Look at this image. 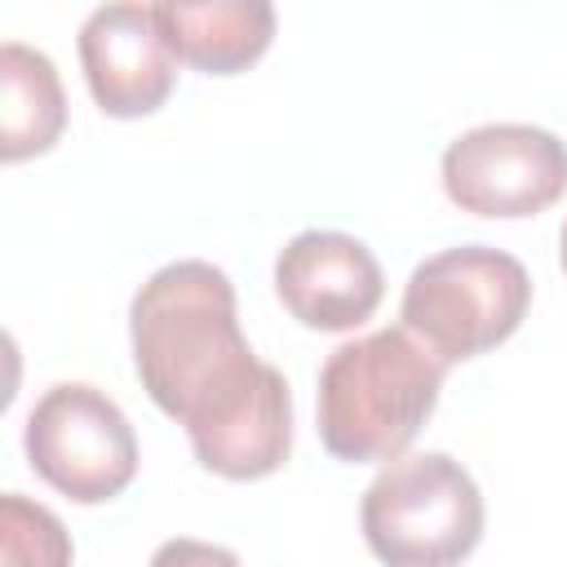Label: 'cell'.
<instances>
[{"label": "cell", "mask_w": 567, "mask_h": 567, "mask_svg": "<svg viewBox=\"0 0 567 567\" xmlns=\"http://www.w3.org/2000/svg\"><path fill=\"white\" fill-rule=\"evenodd\" d=\"M31 470L80 505L120 496L137 474V434L115 399L97 385L62 381L40 394L27 416Z\"/></svg>", "instance_id": "obj_5"}, {"label": "cell", "mask_w": 567, "mask_h": 567, "mask_svg": "<svg viewBox=\"0 0 567 567\" xmlns=\"http://www.w3.org/2000/svg\"><path fill=\"white\" fill-rule=\"evenodd\" d=\"M275 292L297 323L350 332L381 306L385 275L363 239L341 230H301L275 261Z\"/></svg>", "instance_id": "obj_8"}, {"label": "cell", "mask_w": 567, "mask_h": 567, "mask_svg": "<svg viewBox=\"0 0 567 567\" xmlns=\"http://www.w3.org/2000/svg\"><path fill=\"white\" fill-rule=\"evenodd\" d=\"M133 368L190 452L221 478H266L292 452V390L239 328L235 284L213 261L155 270L128 306Z\"/></svg>", "instance_id": "obj_1"}, {"label": "cell", "mask_w": 567, "mask_h": 567, "mask_svg": "<svg viewBox=\"0 0 567 567\" xmlns=\"http://www.w3.org/2000/svg\"><path fill=\"white\" fill-rule=\"evenodd\" d=\"M155 22L173 58L204 75H235L275 40V9L261 0H164Z\"/></svg>", "instance_id": "obj_9"}, {"label": "cell", "mask_w": 567, "mask_h": 567, "mask_svg": "<svg viewBox=\"0 0 567 567\" xmlns=\"http://www.w3.org/2000/svg\"><path fill=\"white\" fill-rule=\"evenodd\" d=\"M66 128V93L53 62L18 40L0 44V159L44 155Z\"/></svg>", "instance_id": "obj_10"}, {"label": "cell", "mask_w": 567, "mask_h": 567, "mask_svg": "<svg viewBox=\"0 0 567 567\" xmlns=\"http://www.w3.org/2000/svg\"><path fill=\"white\" fill-rule=\"evenodd\" d=\"M443 190L474 217H536L567 190V142L536 124H483L443 151Z\"/></svg>", "instance_id": "obj_6"}, {"label": "cell", "mask_w": 567, "mask_h": 567, "mask_svg": "<svg viewBox=\"0 0 567 567\" xmlns=\"http://www.w3.org/2000/svg\"><path fill=\"white\" fill-rule=\"evenodd\" d=\"M0 567H71L62 518L18 492L0 496Z\"/></svg>", "instance_id": "obj_11"}, {"label": "cell", "mask_w": 567, "mask_h": 567, "mask_svg": "<svg viewBox=\"0 0 567 567\" xmlns=\"http://www.w3.org/2000/svg\"><path fill=\"white\" fill-rule=\"evenodd\" d=\"M527 306L532 275L518 257L487 244H461L412 270L399 319L443 368H452L514 337Z\"/></svg>", "instance_id": "obj_3"}, {"label": "cell", "mask_w": 567, "mask_h": 567, "mask_svg": "<svg viewBox=\"0 0 567 567\" xmlns=\"http://www.w3.org/2000/svg\"><path fill=\"white\" fill-rule=\"evenodd\" d=\"M151 567H244L226 545H208V540H190V536H177V540H164L151 558Z\"/></svg>", "instance_id": "obj_12"}, {"label": "cell", "mask_w": 567, "mask_h": 567, "mask_svg": "<svg viewBox=\"0 0 567 567\" xmlns=\"http://www.w3.org/2000/svg\"><path fill=\"white\" fill-rule=\"evenodd\" d=\"M443 363L408 332L381 328L337 346L319 368V439L337 461H394L430 421Z\"/></svg>", "instance_id": "obj_2"}, {"label": "cell", "mask_w": 567, "mask_h": 567, "mask_svg": "<svg viewBox=\"0 0 567 567\" xmlns=\"http://www.w3.org/2000/svg\"><path fill=\"white\" fill-rule=\"evenodd\" d=\"M359 527L385 567H456L483 540V496L447 452H412L368 483Z\"/></svg>", "instance_id": "obj_4"}, {"label": "cell", "mask_w": 567, "mask_h": 567, "mask_svg": "<svg viewBox=\"0 0 567 567\" xmlns=\"http://www.w3.org/2000/svg\"><path fill=\"white\" fill-rule=\"evenodd\" d=\"M80 66L93 102L115 120L159 111L177 80V58L155 22V4L93 9L80 27Z\"/></svg>", "instance_id": "obj_7"}, {"label": "cell", "mask_w": 567, "mask_h": 567, "mask_svg": "<svg viewBox=\"0 0 567 567\" xmlns=\"http://www.w3.org/2000/svg\"><path fill=\"white\" fill-rule=\"evenodd\" d=\"M558 261H563V270H567V221H563V235H558Z\"/></svg>", "instance_id": "obj_13"}]
</instances>
